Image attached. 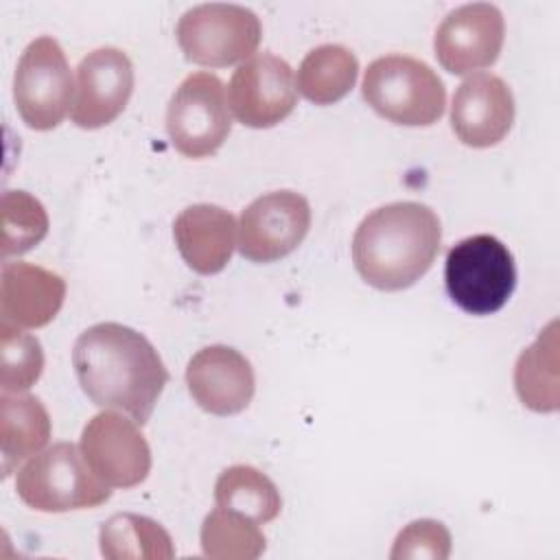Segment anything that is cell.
<instances>
[{
  "instance_id": "6",
  "label": "cell",
  "mask_w": 560,
  "mask_h": 560,
  "mask_svg": "<svg viewBox=\"0 0 560 560\" xmlns=\"http://www.w3.org/2000/svg\"><path fill=\"white\" fill-rule=\"evenodd\" d=\"M175 35L188 61L223 68L254 57L262 26L258 15L243 4L206 2L179 18Z\"/></svg>"
},
{
  "instance_id": "17",
  "label": "cell",
  "mask_w": 560,
  "mask_h": 560,
  "mask_svg": "<svg viewBox=\"0 0 560 560\" xmlns=\"http://www.w3.org/2000/svg\"><path fill=\"white\" fill-rule=\"evenodd\" d=\"M234 217L214 203H195L182 210L173 223V236L184 262L201 273H219L236 245Z\"/></svg>"
},
{
  "instance_id": "5",
  "label": "cell",
  "mask_w": 560,
  "mask_h": 560,
  "mask_svg": "<svg viewBox=\"0 0 560 560\" xmlns=\"http://www.w3.org/2000/svg\"><path fill=\"white\" fill-rule=\"evenodd\" d=\"M444 284L462 311L470 315L497 313L516 287L514 256L497 236L462 238L446 254Z\"/></svg>"
},
{
  "instance_id": "10",
  "label": "cell",
  "mask_w": 560,
  "mask_h": 560,
  "mask_svg": "<svg viewBox=\"0 0 560 560\" xmlns=\"http://www.w3.org/2000/svg\"><path fill=\"white\" fill-rule=\"evenodd\" d=\"M79 448L94 475L109 488H133L151 470V448L138 422L109 409L88 420Z\"/></svg>"
},
{
  "instance_id": "12",
  "label": "cell",
  "mask_w": 560,
  "mask_h": 560,
  "mask_svg": "<svg viewBox=\"0 0 560 560\" xmlns=\"http://www.w3.org/2000/svg\"><path fill=\"white\" fill-rule=\"evenodd\" d=\"M505 39V22L499 7L470 2L453 9L435 31L433 48L444 70L466 74L497 61Z\"/></svg>"
},
{
  "instance_id": "7",
  "label": "cell",
  "mask_w": 560,
  "mask_h": 560,
  "mask_svg": "<svg viewBox=\"0 0 560 560\" xmlns=\"http://www.w3.org/2000/svg\"><path fill=\"white\" fill-rule=\"evenodd\" d=\"M225 85L212 72L188 74L166 107V131L173 147L192 160L221 149L232 129Z\"/></svg>"
},
{
  "instance_id": "19",
  "label": "cell",
  "mask_w": 560,
  "mask_h": 560,
  "mask_svg": "<svg viewBox=\"0 0 560 560\" xmlns=\"http://www.w3.org/2000/svg\"><path fill=\"white\" fill-rule=\"evenodd\" d=\"M514 387L527 409L538 413H551L558 409V322H551L540 330L538 339L518 354Z\"/></svg>"
},
{
  "instance_id": "14",
  "label": "cell",
  "mask_w": 560,
  "mask_h": 560,
  "mask_svg": "<svg viewBox=\"0 0 560 560\" xmlns=\"http://www.w3.org/2000/svg\"><path fill=\"white\" fill-rule=\"evenodd\" d=\"M514 122V94L510 85L492 74L477 72L464 79L451 105V127L455 136L475 149L501 142Z\"/></svg>"
},
{
  "instance_id": "26",
  "label": "cell",
  "mask_w": 560,
  "mask_h": 560,
  "mask_svg": "<svg viewBox=\"0 0 560 560\" xmlns=\"http://www.w3.org/2000/svg\"><path fill=\"white\" fill-rule=\"evenodd\" d=\"M448 553H451V532L444 527V523L433 518H420L409 523L405 529H400L389 558L392 560H407V558L446 560Z\"/></svg>"
},
{
  "instance_id": "13",
  "label": "cell",
  "mask_w": 560,
  "mask_h": 560,
  "mask_svg": "<svg viewBox=\"0 0 560 560\" xmlns=\"http://www.w3.org/2000/svg\"><path fill=\"white\" fill-rule=\"evenodd\" d=\"M133 92V66L127 52L103 46L77 66V90L70 118L77 127L98 129L122 114Z\"/></svg>"
},
{
  "instance_id": "4",
  "label": "cell",
  "mask_w": 560,
  "mask_h": 560,
  "mask_svg": "<svg viewBox=\"0 0 560 560\" xmlns=\"http://www.w3.org/2000/svg\"><path fill=\"white\" fill-rule=\"evenodd\" d=\"M18 497L39 512H70L103 505L112 490L88 466L79 446L57 442L35 455L15 477Z\"/></svg>"
},
{
  "instance_id": "21",
  "label": "cell",
  "mask_w": 560,
  "mask_h": 560,
  "mask_svg": "<svg viewBox=\"0 0 560 560\" xmlns=\"http://www.w3.org/2000/svg\"><path fill=\"white\" fill-rule=\"evenodd\" d=\"M98 540L107 560H171L175 556L168 532L158 521L133 512L109 516Z\"/></svg>"
},
{
  "instance_id": "18",
  "label": "cell",
  "mask_w": 560,
  "mask_h": 560,
  "mask_svg": "<svg viewBox=\"0 0 560 560\" xmlns=\"http://www.w3.org/2000/svg\"><path fill=\"white\" fill-rule=\"evenodd\" d=\"M50 416L42 400L31 394H2L0 398V448L2 475L39 453L50 440Z\"/></svg>"
},
{
  "instance_id": "3",
  "label": "cell",
  "mask_w": 560,
  "mask_h": 560,
  "mask_svg": "<svg viewBox=\"0 0 560 560\" xmlns=\"http://www.w3.org/2000/svg\"><path fill=\"white\" fill-rule=\"evenodd\" d=\"M361 92L378 116L407 127L433 125L446 105V88L438 72L409 55L374 59L363 74Z\"/></svg>"
},
{
  "instance_id": "15",
  "label": "cell",
  "mask_w": 560,
  "mask_h": 560,
  "mask_svg": "<svg viewBox=\"0 0 560 560\" xmlns=\"http://www.w3.org/2000/svg\"><path fill=\"white\" fill-rule=\"evenodd\" d=\"M186 385L192 400L208 413H241L254 398L252 363L230 346L201 348L186 365Z\"/></svg>"
},
{
  "instance_id": "2",
  "label": "cell",
  "mask_w": 560,
  "mask_h": 560,
  "mask_svg": "<svg viewBox=\"0 0 560 560\" xmlns=\"http://www.w3.org/2000/svg\"><path fill=\"white\" fill-rule=\"evenodd\" d=\"M442 241L438 214L420 201L372 210L352 236V262L374 289L402 291L433 265Z\"/></svg>"
},
{
  "instance_id": "8",
  "label": "cell",
  "mask_w": 560,
  "mask_h": 560,
  "mask_svg": "<svg viewBox=\"0 0 560 560\" xmlns=\"http://www.w3.org/2000/svg\"><path fill=\"white\" fill-rule=\"evenodd\" d=\"M72 74L59 42L48 35L33 39L13 77V101L20 118L31 129L48 131L72 109Z\"/></svg>"
},
{
  "instance_id": "23",
  "label": "cell",
  "mask_w": 560,
  "mask_h": 560,
  "mask_svg": "<svg viewBox=\"0 0 560 560\" xmlns=\"http://www.w3.org/2000/svg\"><path fill=\"white\" fill-rule=\"evenodd\" d=\"M267 540L258 523L241 512L214 508L201 525V549L212 560H254Z\"/></svg>"
},
{
  "instance_id": "11",
  "label": "cell",
  "mask_w": 560,
  "mask_h": 560,
  "mask_svg": "<svg viewBox=\"0 0 560 560\" xmlns=\"http://www.w3.org/2000/svg\"><path fill=\"white\" fill-rule=\"evenodd\" d=\"M298 103V88L291 66L271 55L258 52L243 61L228 85V105L238 122L267 129L284 120Z\"/></svg>"
},
{
  "instance_id": "16",
  "label": "cell",
  "mask_w": 560,
  "mask_h": 560,
  "mask_svg": "<svg viewBox=\"0 0 560 560\" xmlns=\"http://www.w3.org/2000/svg\"><path fill=\"white\" fill-rule=\"evenodd\" d=\"M66 300V282L59 273L31 262H4L0 271L2 324L42 328L55 319Z\"/></svg>"
},
{
  "instance_id": "24",
  "label": "cell",
  "mask_w": 560,
  "mask_h": 560,
  "mask_svg": "<svg viewBox=\"0 0 560 560\" xmlns=\"http://www.w3.org/2000/svg\"><path fill=\"white\" fill-rule=\"evenodd\" d=\"M2 214V258L33 249L48 234V214L39 199L24 190H4Z\"/></svg>"
},
{
  "instance_id": "1",
  "label": "cell",
  "mask_w": 560,
  "mask_h": 560,
  "mask_svg": "<svg viewBox=\"0 0 560 560\" xmlns=\"http://www.w3.org/2000/svg\"><path fill=\"white\" fill-rule=\"evenodd\" d=\"M72 365L83 394L103 409L129 413L147 424L168 383L153 343L118 322H101L83 330L72 348Z\"/></svg>"
},
{
  "instance_id": "25",
  "label": "cell",
  "mask_w": 560,
  "mask_h": 560,
  "mask_svg": "<svg viewBox=\"0 0 560 560\" xmlns=\"http://www.w3.org/2000/svg\"><path fill=\"white\" fill-rule=\"evenodd\" d=\"M44 370V352L37 337L18 326L0 324V385L4 394L31 389Z\"/></svg>"
},
{
  "instance_id": "22",
  "label": "cell",
  "mask_w": 560,
  "mask_h": 560,
  "mask_svg": "<svg viewBox=\"0 0 560 560\" xmlns=\"http://www.w3.org/2000/svg\"><path fill=\"white\" fill-rule=\"evenodd\" d=\"M219 508L241 512L256 523L273 521L282 510V497L276 483L254 466L236 464L225 468L214 483Z\"/></svg>"
},
{
  "instance_id": "20",
  "label": "cell",
  "mask_w": 560,
  "mask_h": 560,
  "mask_svg": "<svg viewBox=\"0 0 560 560\" xmlns=\"http://www.w3.org/2000/svg\"><path fill=\"white\" fill-rule=\"evenodd\" d=\"M359 61L341 44H322L313 48L298 68V90L315 105L341 101L357 81Z\"/></svg>"
},
{
  "instance_id": "9",
  "label": "cell",
  "mask_w": 560,
  "mask_h": 560,
  "mask_svg": "<svg viewBox=\"0 0 560 560\" xmlns=\"http://www.w3.org/2000/svg\"><path fill=\"white\" fill-rule=\"evenodd\" d=\"M311 206L295 190H273L256 197L238 219V252L254 262L289 256L308 234Z\"/></svg>"
}]
</instances>
